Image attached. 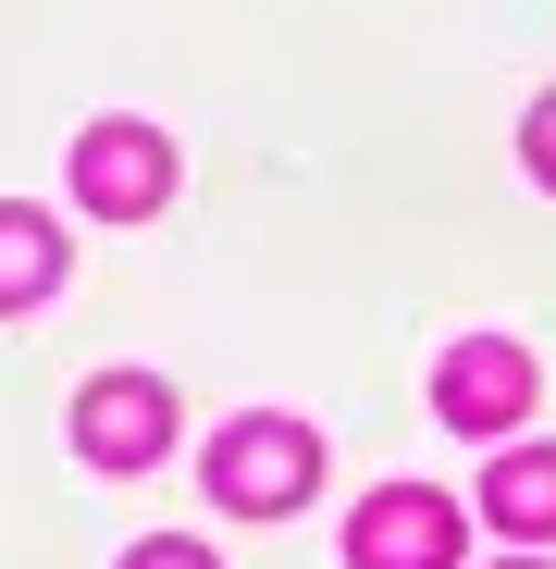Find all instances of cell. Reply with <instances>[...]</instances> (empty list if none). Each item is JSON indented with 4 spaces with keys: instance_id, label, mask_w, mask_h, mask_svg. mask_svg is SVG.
<instances>
[{
    "instance_id": "1",
    "label": "cell",
    "mask_w": 556,
    "mask_h": 569,
    "mask_svg": "<svg viewBox=\"0 0 556 569\" xmlns=\"http://www.w3.org/2000/svg\"><path fill=\"white\" fill-rule=\"evenodd\" d=\"M310 483H322V446H310V421H272V409H247V421L211 446V496H223L235 520H285V508H310Z\"/></svg>"
},
{
    "instance_id": "2",
    "label": "cell",
    "mask_w": 556,
    "mask_h": 569,
    "mask_svg": "<svg viewBox=\"0 0 556 569\" xmlns=\"http://www.w3.org/2000/svg\"><path fill=\"white\" fill-rule=\"evenodd\" d=\"M74 199L100 211V223H149V211L173 199V137H161V124H124V112L87 124V137H74Z\"/></svg>"
},
{
    "instance_id": "3",
    "label": "cell",
    "mask_w": 556,
    "mask_h": 569,
    "mask_svg": "<svg viewBox=\"0 0 556 569\" xmlns=\"http://www.w3.org/2000/svg\"><path fill=\"white\" fill-rule=\"evenodd\" d=\"M532 347H507V335H471V347H445V371H433V421L445 433H519L532 421Z\"/></svg>"
},
{
    "instance_id": "4",
    "label": "cell",
    "mask_w": 556,
    "mask_h": 569,
    "mask_svg": "<svg viewBox=\"0 0 556 569\" xmlns=\"http://www.w3.org/2000/svg\"><path fill=\"white\" fill-rule=\"evenodd\" d=\"M346 569H457V508L433 483H384L346 520Z\"/></svg>"
},
{
    "instance_id": "5",
    "label": "cell",
    "mask_w": 556,
    "mask_h": 569,
    "mask_svg": "<svg viewBox=\"0 0 556 569\" xmlns=\"http://www.w3.org/2000/svg\"><path fill=\"white\" fill-rule=\"evenodd\" d=\"M74 446L100 458V470H149L173 446V397L149 385V371H100V385L74 397Z\"/></svg>"
},
{
    "instance_id": "6",
    "label": "cell",
    "mask_w": 556,
    "mask_h": 569,
    "mask_svg": "<svg viewBox=\"0 0 556 569\" xmlns=\"http://www.w3.org/2000/svg\"><path fill=\"white\" fill-rule=\"evenodd\" d=\"M483 520H495V532H519V545H544V532H556V446H507V458L483 470Z\"/></svg>"
},
{
    "instance_id": "7",
    "label": "cell",
    "mask_w": 556,
    "mask_h": 569,
    "mask_svg": "<svg viewBox=\"0 0 556 569\" xmlns=\"http://www.w3.org/2000/svg\"><path fill=\"white\" fill-rule=\"evenodd\" d=\"M62 284V223L50 211H0V310H38Z\"/></svg>"
},
{
    "instance_id": "8",
    "label": "cell",
    "mask_w": 556,
    "mask_h": 569,
    "mask_svg": "<svg viewBox=\"0 0 556 569\" xmlns=\"http://www.w3.org/2000/svg\"><path fill=\"white\" fill-rule=\"evenodd\" d=\"M519 149H532V186H556V100H532V124H519Z\"/></svg>"
},
{
    "instance_id": "9",
    "label": "cell",
    "mask_w": 556,
    "mask_h": 569,
    "mask_svg": "<svg viewBox=\"0 0 556 569\" xmlns=\"http://www.w3.org/2000/svg\"><path fill=\"white\" fill-rule=\"evenodd\" d=\"M124 569H211V545H173L161 532V545H124Z\"/></svg>"
},
{
    "instance_id": "10",
    "label": "cell",
    "mask_w": 556,
    "mask_h": 569,
    "mask_svg": "<svg viewBox=\"0 0 556 569\" xmlns=\"http://www.w3.org/2000/svg\"><path fill=\"white\" fill-rule=\"evenodd\" d=\"M507 569H544V557H507Z\"/></svg>"
}]
</instances>
